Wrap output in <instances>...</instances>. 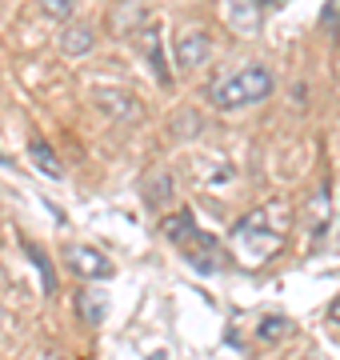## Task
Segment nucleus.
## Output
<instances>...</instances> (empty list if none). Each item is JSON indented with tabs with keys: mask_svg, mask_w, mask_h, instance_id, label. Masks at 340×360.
Here are the masks:
<instances>
[{
	"mask_svg": "<svg viewBox=\"0 0 340 360\" xmlns=\"http://www.w3.org/2000/svg\"><path fill=\"white\" fill-rule=\"evenodd\" d=\"M280 240H285V232L276 229V224H268V217H264V212H252V217H244V220L233 229V236H228L233 252L244 260V264H264L268 257H276Z\"/></svg>",
	"mask_w": 340,
	"mask_h": 360,
	"instance_id": "obj_3",
	"label": "nucleus"
},
{
	"mask_svg": "<svg viewBox=\"0 0 340 360\" xmlns=\"http://www.w3.org/2000/svg\"><path fill=\"white\" fill-rule=\"evenodd\" d=\"M285 333H288L285 316H264L261 328H256V336H261V340H276V336H285Z\"/></svg>",
	"mask_w": 340,
	"mask_h": 360,
	"instance_id": "obj_16",
	"label": "nucleus"
},
{
	"mask_svg": "<svg viewBox=\"0 0 340 360\" xmlns=\"http://www.w3.org/2000/svg\"><path fill=\"white\" fill-rule=\"evenodd\" d=\"M92 104H96L105 116H112V120H140V116H144V104L136 101L132 92L117 89V84L96 89V92H92Z\"/></svg>",
	"mask_w": 340,
	"mask_h": 360,
	"instance_id": "obj_6",
	"label": "nucleus"
},
{
	"mask_svg": "<svg viewBox=\"0 0 340 360\" xmlns=\"http://www.w3.org/2000/svg\"><path fill=\"white\" fill-rule=\"evenodd\" d=\"M273 89H276V77L268 68L244 65V68H236V72H228L224 80H216L209 89V101L216 104V108H224V112H233V108H249V104L268 101Z\"/></svg>",
	"mask_w": 340,
	"mask_h": 360,
	"instance_id": "obj_2",
	"label": "nucleus"
},
{
	"mask_svg": "<svg viewBox=\"0 0 340 360\" xmlns=\"http://www.w3.org/2000/svg\"><path fill=\"white\" fill-rule=\"evenodd\" d=\"M148 20H152V16H148V8H144V4H136V0H124V4H117V8H112V32H117V37H132V32H136V28H144Z\"/></svg>",
	"mask_w": 340,
	"mask_h": 360,
	"instance_id": "obj_9",
	"label": "nucleus"
},
{
	"mask_svg": "<svg viewBox=\"0 0 340 360\" xmlns=\"http://www.w3.org/2000/svg\"><path fill=\"white\" fill-rule=\"evenodd\" d=\"M261 4H280V0H261Z\"/></svg>",
	"mask_w": 340,
	"mask_h": 360,
	"instance_id": "obj_19",
	"label": "nucleus"
},
{
	"mask_svg": "<svg viewBox=\"0 0 340 360\" xmlns=\"http://www.w3.org/2000/svg\"><path fill=\"white\" fill-rule=\"evenodd\" d=\"M25 252H28V260L37 264V272H40V284H44V292H53V288H56V272H53V260L44 257V248H40V245H25Z\"/></svg>",
	"mask_w": 340,
	"mask_h": 360,
	"instance_id": "obj_13",
	"label": "nucleus"
},
{
	"mask_svg": "<svg viewBox=\"0 0 340 360\" xmlns=\"http://www.w3.org/2000/svg\"><path fill=\"white\" fill-rule=\"evenodd\" d=\"M328 321H332V324H336V328H340V296H336V300H332V309H328Z\"/></svg>",
	"mask_w": 340,
	"mask_h": 360,
	"instance_id": "obj_18",
	"label": "nucleus"
},
{
	"mask_svg": "<svg viewBox=\"0 0 340 360\" xmlns=\"http://www.w3.org/2000/svg\"><path fill=\"white\" fill-rule=\"evenodd\" d=\"M92 44H96V32H92L89 25H72V20H68L65 32H60V49H65L68 56H84V52H92Z\"/></svg>",
	"mask_w": 340,
	"mask_h": 360,
	"instance_id": "obj_10",
	"label": "nucleus"
},
{
	"mask_svg": "<svg viewBox=\"0 0 340 360\" xmlns=\"http://www.w3.org/2000/svg\"><path fill=\"white\" fill-rule=\"evenodd\" d=\"M132 40L140 44L144 60H148V68L157 72V80L169 89V84H172V72H169V60H164V44H160V25H157V20H148L144 28H136V32H132Z\"/></svg>",
	"mask_w": 340,
	"mask_h": 360,
	"instance_id": "obj_7",
	"label": "nucleus"
},
{
	"mask_svg": "<svg viewBox=\"0 0 340 360\" xmlns=\"http://www.w3.org/2000/svg\"><path fill=\"white\" fill-rule=\"evenodd\" d=\"M325 229H328V188H320L313 196V240H320Z\"/></svg>",
	"mask_w": 340,
	"mask_h": 360,
	"instance_id": "obj_14",
	"label": "nucleus"
},
{
	"mask_svg": "<svg viewBox=\"0 0 340 360\" xmlns=\"http://www.w3.org/2000/svg\"><path fill=\"white\" fill-rule=\"evenodd\" d=\"M77 304H80V321L84 324H100L105 321V312H108V300L105 296H92V292H80Z\"/></svg>",
	"mask_w": 340,
	"mask_h": 360,
	"instance_id": "obj_12",
	"label": "nucleus"
},
{
	"mask_svg": "<svg viewBox=\"0 0 340 360\" xmlns=\"http://www.w3.org/2000/svg\"><path fill=\"white\" fill-rule=\"evenodd\" d=\"M160 232H164L169 240H176L181 257L188 260L192 269H200V272H221L224 269V248L216 245V236H209V232L197 229L192 212L164 217V220H160Z\"/></svg>",
	"mask_w": 340,
	"mask_h": 360,
	"instance_id": "obj_1",
	"label": "nucleus"
},
{
	"mask_svg": "<svg viewBox=\"0 0 340 360\" xmlns=\"http://www.w3.org/2000/svg\"><path fill=\"white\" fill-rule=\"evenodd\" d=\"M172 56H176L181 72H197V68H204L212 60V37L204 28H181L176 44H172Z\"/></svg>",
	"mask_w": 340,
	"mask_h": 360,
	"instance_id": "obj_4",
	"label": "nucleus"
},
{
	"mask_svg": "<svg viewBox=\"0 0 340 360\" xmlns=\"http://www.w3.org/2000/svg\"><path fill=\"white\" fill-rule=\"evenodd\" d=\"M65 264L72 276H80V281H112V260L100 252V248L92 245H68L65 248Z\"/></svg>",
	"mask_w": 340,
	"mask_h": 360,
	"instance_id": "obj_5",
	"label": "nucleus"
},
{
	"mask_svg": "<svg viewBox=\"0 0 340 360\" xmlns=\"http://www.w3.org/2000/svg\"><path fill=\"white\" fill-rule=\"evenodd\" d=\"M40 13L48 16V20H72L77 0H40Z\"/></svg>",
	"mask_w": 340,
	"mask_h": 360,
	"instance_id": "obj_15",
	"label": "nucleus"
},
{
	"mask_svg": "<svg viewBox=\"0 0 340 360\" xmlns=\"http://www.w3.org/2000/svg\"><path fill=\"white\" fill-rule=\"evenodd\" d=\"M301 360H316V356H301Z\"/></svg>",
	"mask_w": 340,
	"mask_h": 360,
	"instance_id": "obj_20",
	"label": "nucleus"
},
{
	"mask_svg": "<svg viewBox=\"0 0 340 360\" xmlns=\"http://www.w3.org/2000/svg\"><path fill=\"white\" fill-rule=\"evenodd\" d=\"M221 13L224 25L233 28L236 37H256L261 32V0H224Z\"/></svg>",
	"mask_w": 340,
	"mask_h": 360,
	"instance_id": "obj_8",
	"label": "nucleus"
},
{
	"mask_svg": "<svg viewBox=\"0 0 340 360\" xmlns=\"http://www.w3.org/2000/svg\"><path fill=\"white\" fill-rule=\"evenodd\" d=\"M28 156L37 160V168H40V172H48V176H56V180L65 176V168H60V160L53 156L48 141H40V136H32V141H28Z\"/></svg>",
	"mask_w": 340,
	"mask_h": 360,
	"instance_id": "obj_11",
	"label": "nucleus"
},
{
	"mask_svg": "<svg viewBox=\"0 0 340 360\" xmlns=\"http://www.w3.org/2000/svg\"><path fill=\"white\" fill-rule=\"evenodd\" d=\"M325 25H328V28H332V32L340 37V0H332V4L325 8Z\"/></svg>",
	"mask_w": 340,
	"mask_h": 360,
	"instance_id": "obj_17",
	"label": "nucleus"
},
{
	"mask_svg": "<svg viewBox=\"0 0 340 360\" xmlns=\"http://www.w3.org/2000/svg\"><path fill=\"white\" fill-rule=\"evenodd\" d=\"M152 360H164V356H152Z\"/></svg>",
	"mask_w": 340,
	"mask_h": 360,
	"instance_id": "obj_21",
	"label": "nucleus"
}]
</instances>
